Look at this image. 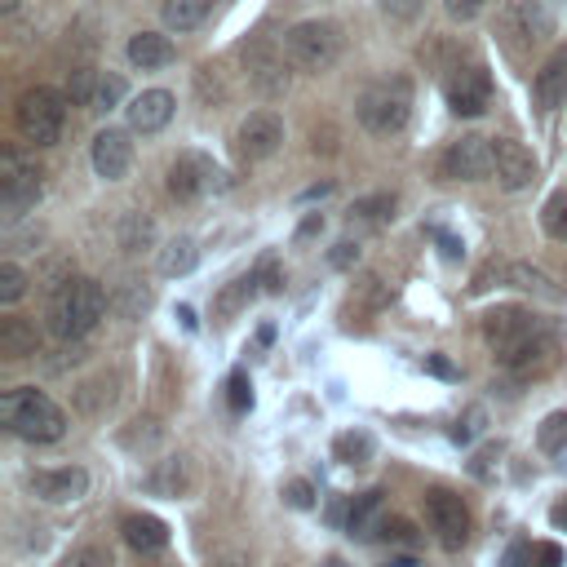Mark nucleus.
<instances>
[{
    "mask_svg": "<svg viewBox=\"0 0 567 567\" xmlns=\"http://www.w3.org/2000/svg\"><path fill=\"white\" fill-rule=\"evenodd\" d=\"M483 337L487 346L496 350V359H509L514 350L532 346L536 337H545V323L532 315V310H518V306H496L483 315Z\"/></svg>",
    "mask_w": 567,
    "mask_h": 567,
    "instance_id": "6",
    "label": "nucleus"
},
{
    "mask_svg": "<svg viewBox=\"0 0 567 567\" xmlns=\"http://www.w3.org/2000/svg\"><path fill=\"white\" fill-rule=\"evenodd\" d=\"M120 97H124V80H120V75H102V80H97V97H93V106H97V111H111Z\"/></svg>",
    "mask_w": 567,
    "mask_h": 567,
    "instance_id": "38",
    "label": "nucleus"
},
{
    "mask_svg": "<svg viewBox=\"0 0 567 567\" xmlns=\"http://www.w3.org/2000/svg\"><path fill=\"white\" fill-rule=\"evenodd\" d=\"M492 102V80L483 66H461L447 80V106L456 115H483V106Z\"/></svg>",
    "mask_w": 567,
    "mask_h": 567,
    "instance_id": "13",
    "label": "nucleus"
},
{
    "mask_svg": "<svg viewBox=\"0 0 567 567\" xmlns=\"http://www.w3.org/2000/svg\"><path fill=\"white\" fill-rule=\"evenodd\" d=\"M434 235H439V244H443V257H452V261H456V257L465 252V248H461V239H452V235H443V230H434Z\"/></svg>",
    "mask_w": 567,
    "mask_h": 567,
    "instance_id": "47",
    "label": "nucleus"
},
{
    "mask_svg": "<svg viewBox=\"0 0 567 567\" xmlns=\"http://www.w3.org/2000/svg\"><path fill=\"white\" fill-rule=\"evenodd\" d=\"M532 567H563V549L558 545H532Z\"/></svg>",
    "mask_w": 567,
    "mask_h": 567,
    "instance_id": "43",
    "label": "nucleus"
},
{
    "mask_svg": "<svg viewBox=\"0 0 567 567\" xmlns=\"http://www.w3.org/2000/svg\"><path fill=\"white\" fill-rule=\"evenodd\" d=\"M394 217V195H368L350 208V221H363V226H385Z\"/></svg>",
    "mask_w": 567,
    "mask_h": 567,
    "instance_id": "30",
    "label": "nucleus"
},
{
    "mask_svg": "<svg viewBox=\"0 0 567 567\" xmlns=\"http://www.w3.org/2000/svg\"><path fill=\"white\" fill-rule=\"evenodd\" d=\"M385 567H421V563H416V558H412V554H403V558H390V563H385Z\"/></svg>",
    "mask_w": 567,
    "mask_h": 567,
    "instance_id": "50",
    "label": "nucleus"
},
{
    "mask_svg": "<svg viewBox=\"0 0 567 567\" xmlns=\"http://www.w3.org/2000/svg\"><path fill=\"white\" fill-rule=\"evenodd\" d=\"M208 4L213 0H164V22L173 27V31H190V27H199L204 18H208Z\"/></svg>",
    "mask_w": 567,
    "mask_h": 567,
    "instance_id": "28",
    "label": "nucleus"
},
{
    "mask_svg": "<svg viewBox=\"0 0 567 567\" xmlns=\"http://www.w3.org/2000/svg\"><path fill=\"white\" fill-rule=\"evenodd\" d=\"M377 514H381V492L354 496V501L346 505V532H350V536H377V532H381Z\"/></svg>",
    "mask_w": 567,
    "mask_h": 567,
    "instance_id": "23",
    "label": "nucleus"
},
{
    "mask_svg": "<svg viewBox=\"0 0 567 567\" xmlns=\"http://www.w3.org/2000/svg\"><path fill=\"white\" fill-rule=\"evenodd\" d=\"M93 97H97V80H93V71H89V66H75V71L66 75V102H75V106H93Z\"/></svg>",
    "mask_w": 567,
    "mask_h": 567,
    "instance_id": "34",
    "label": "nucleus"
},
{
    "mask_svg": "<svg viewBox=\"0 0 567 567\" xmlns=\"http://www.w3.org/2000/svg\"><path fill=\"white\" fill-rule=\"evenodd\" d=\"M492 173H496V182L505 190H527L536 182V159H532V151L523 142L496 137L492 142Z\"/></svg>",
    "mask_w": 567,
    "mask_h": 567,
    "instance_id": "10",
    "label": "nucleus"
},
{
    "mask_svg": "<svg viewBox=\"0 0 567 567\" xmlns=\"http://www.w3.org/2000/svg\"><path fill=\"white\" fill-rule=\"evenodd\" d=\"M505 567H532V545H523V540L509 545L505 549Z\"/></svg>",
    "mask_w": 567,
    "mask_h": 567,
    "instance_id": "45",
    "label": "nucleus"
},
{
    "mask_svg": "<svg viewBox=\"0 0 567 567\" xmlns=\"http://www.w3.org/2000/svg\"><path fill=\"white\" fill-rule=\"evenodd\" d=\"M425 523H430V532L439 536V545H447V549H461L465 536H470V509H465V501H461L456 492H447V487L425 492Z\"/></svg>",
    "mask_w": 567,
    "mask_h": 567,
    "instance_id": "8",
    "label": "nucleus"
},
{
    "mask_svg": "<svg viewBox=\"0 0 567 567\" xmlns=\"http://www.w3.org/2000/svg\"><path fill=\"white\" fill-rule=\"evenodd\" d=\"M483 4H487V0H443V9H447L452 18H461V22H465V18H474Z\"/></svg>",
    "mask_w": 567,
    "mask_h": 567,
    "instance_id": "44",
    "label": "nucleus"
},
{
    "mask_svg": "<svg viewBox=\"0 0 567 567\" xmlns=\"http://www.w3.org/2000/svg\"><path fill=\"white\" fill-rule=\"evenodd\" d=\"M536 102L540 111H554L567 102V49H554L549 62L536 71Z\"/></svg>",
    "mask_w": 567,
    "mask_h": 567,
    "instance_id": "17",
    "label": "nucleus"
},
{
    "mask_svg": "<svg viewBox=\"0 0 567 567\" xmlns=\"http://www.w3.org/2000/svg\"><path fill=\"white\" fill-rule=\"evenodd\" d=\"M540 226H545L549 239H563V244H567V190H554V195L545 199V208H540Z\"/></svg>",
    "mask_w": 567,
    "mask_h": 567,
    "instance_id": "32",
    "label": "nucleus"
},
{
    "mask_svg": "<svg viewBox=\"0 0 567 567\" xmlns=\"http://www.w3.org/2000/svg\"><path fill=\"white\" fill-rule=\"evenodd\" d=\"M13 120H18V133H22L31 146H53V142L62 137L66 97L53 93V89H44V84H35V89H27V93L18 97Z\"/></svg>",
    "mask_w": 567,
    "mask_h": 567,
    "instance_id": "5",
    "label": "nucleus"
},
{
    "mask_svg": "<svg viewBox=\"0 0 567 567\" xmlns=\"http://www.w3.org/2000/svg\"><path fill=\"white\" fill-rule=\"evenodd\" d=\"M128 164H133V142H128V133L102 128V133L93 137V168H97V177L115 182V177L128 173Z\"/></svg>",
    "mask_w": 567,
    "mask_h": 567,
    "instance_id": "15",
    "label": "nucleus"
},
{
    "mask_svg": "<svg viewBox=\"0 0 567 567\" xmlns=\"http://www.w3.org/2000/svg\"><path fill=\"white\" fill-rule=\"evenodd\" d=\"M478 425H483V412H478V408H470V412H465V421H456V425H452V439H456V443H470V439L478 434Z\"/></svg>",
    "mask_w": 567,
    "mask_h": 567,
    "instance_id": "42",
    "label": "nucleus"
},
{
    "mask_svg": "<svg viewBox=\"0 0 567 567\" xmlns=\"http://www.w3.org/2000/svg\"><path fill=\"white\" fill-rule=\"evenodd\" d=\"M425 368H430L434 377H456V368H452L443 354H425Z\"/></svg>",
    "mask_w": 567,
    "mask_h": 567,
    "instance_id": "46",
    "label": "nucleus"
},
{
    "mask_svg": "<svg viewBox=\"0 0 567 567\" xmlns=\"http://www.w3.org/2000/svg\"><path fill=\"white\" fill-rule=\"evenodd\" d=\"M190 487V465H186V456H168L155 474H151V492H159V496H182Z\"/></svg>",
    "mask_w": 567,
    "mask_h": 567,
    "instance_id": "26",
    "label": "nucleus"
},
{
    "mask_svg": "<svg viewBox=\"0 0 567 567\" xmlns=\"http://www.w3.org/2000/svg\"><path fill=\"white\" fill-rule=\"evenodd\" d=\"M226 403H230V412H248V408H252L248 372H230V381H226Z\"/></svg>",
    "mask_w": 567,
    "mask_h": 567,
    "instance_id": "36",
    "label": "nucleus"
},
{
    "mask_svg": "<svg viewBox=\"0 0 567 567\" xmlns=\"http://www.w3.org/2000/svg\"><path fill=\"white\" fill-rule=\"evenodd\" d=\"M102 315H106V292H102L97 279H84V275L62 279V284L49 292V310H44L49 332L62 337V341L93 332V323H97Z\"/></svg>",
    "mask_w": 567,
    "mask_h": 567,
    "instance_id": "1",
    "label": "nucleus"
},
{
    "mask_svg": "<svg viewBox=\"0 0 567 567\" xmlns=\"http://www.w3.org/2000/svg\"><path fill=\"white\" fill-rule=\"evenodd\" d=\"M332 456H337L341 465H363V461L372 456V434H368V430H346V434H337V439H332Z\"/></svg>",
    "mask_w": 567,
    "mask_h": 567,
    "instance_id": "29",
    "label": "nucleus"
},
{
    "mask_svg": "<svg viewBox=\"0 0 567 567\" xmlns=\"http://www.w3.org/2000/svg\"><path fill=\"white\" fill-rule=\"evenodd\" d=\"M62 567H111V554L102 545H80L62 558Z\"/></svg>",
    "mask_w": 567,
    "mask_h": 567,
    "instance_id": "37",
    "label": "nucleus"
},
{
    "mask_svg": "<svg viewBox=\"0 0 567 567\" xmlns=\"http://www.w3.org/2000/svg\"><path fill=\"white\" fill-rule=\"evenodd\" d=\"M284 58H288L297 71L319 75V71H328V66L341 58V31H337L332 22H319V18L297 22V27H288V35H284Z\"/></svg>",
    "mask_w": 567,
    "mask_h": 567,
    "instance_id": "4",
    "label": "nucleus"
},
{
    "mask_svg": "<svg viewBox=\"0 0 567 567\" xmlns=\"http://www.w3.org/2000/svg\"><path fill=\"white\" fill-rule=\"evenodd\" d=\"M35 350H40L35 323L22 319V315H4V319H0V354H4V359H27V354H35Z\"/></svg>",
    "mask_w": 567,
    "mask_h": 567,
    "instance_id": "19",
    "label": "nucleus"
},
{
    "mask_svg": "<svg viewBox=\"0 0 567 567\" xmlns=\"http://www.w3.org/2000/svg\"><path fill=\"white\" fill-rule=\"evenodd\" d=\"M248 80L257 84V93L275 97V93H284L288 71H284V62H279V58H270L266 49H252V53H248Z\"/></svg>",
    "mask_w": 567,
    "mask_h": 567,
    "instance_id": "22",
    "label": "nucleus"
},
{
    "mask_svg": "<svg viewBox=\"0 0 567 567\" xmlns=\"http://www.w3.org/2000/svg\"><path fill=\"white\" fill-rule=\"evenodd\" d=\"M284 501H288L292 509H310V505H315V487H310L306 478H292V483L284 487Z\"/></svg>",
    "mask_w": 567,
    "mask_h": 567,
    "instance_id": "39",
    "label": "nucleus"
},
{
    "mask_svg": "<svg viewBox=\"0 0 567 567\" xmlns=\"http://www.w3.org/2000/svg\"><path fill=\"white\" fill-rule=\"evenodd\" d=\"M279 142H284V120L275 111H252L235 133V151L244 159H266L279 151Z\"/></svg>",
    "mask_w": 567,
    "mask_h": 567,
    "instance_id": "11",
    "label": "nucleus"
},
{
    "mask_svg": "<svg viewBox=\"0 0 567 567\" xmlns=\"http://www.w3.org/2000/svg\"><path fill=\"white\" fill-rule=\"evenodd\" d=\"M252 275H244V279H230V288H221V297H217V319H230V315H239L244 306H248V297H252Z\"/></svg>",
    "mask_w": 567,
    "mask_h": 567,
    "instance_id": "31",
    "label": "nucleus"
},
{
    "mask_svg": "<svg viewBox=\"0 0 567 567\" xmlns=\"http://www.w3.org/2000/svg\"><path fill=\"white\" fill-rule=\"evenodd\" d=\"M27 292V275L13 261H0V301H18Z\"/></svg>",
    "mask_w": 567,
    "mask_h": 567,
    "instance_id": "35",
    "label": "nucleus"
},
{
    "mask_svg": "<svg viewBox=\"0 0 567 567\" xmlns=\"http://www.w3.org/2000/svg\"><path fill=\"white\" fill-rule=\"evenodd\" d=\"M0 421H4L9 434L27 439V443H53V439L66 434V416H62V408H58L44 390H35V385H18V390H9V394L0 399Z\"/></svg>",
    "mask_w": 567,
    "mask_h": 567,
    "instance_id": "2",
    "label": "nucleus"
},
{
    "mask_svg": "<svg viewBox=\"0 0 567 567\" xmlns=\"http://www.w3.org/2000/svg\"><path fill=\"white\" fill-rule=\"evenodd\" d=\"M412 115V84L408 80H377L359 93V124L377 137H394Z\"/></svg>",
    "mask_w": 567,
    "mask_h": 567,
    "instance_id": "3",
    "label": "nucleus"
},
{
    "mask_svg": "<svg viewBox=\"0 0 567 567\" xmlns=\"http://www.w3.org/2000/svg\"><path fill=\"white\" fill-rule=\"evenodd\" d=\"M128 62L142 66V71L168 66V62H173V40H168V35H155V31H137V35L128 40Z\"/></svg>",
    "mask_w": 567,
    "mask_h": 567,
    "instance_id": "21",
    "label": "nucleus"
},
{
    "mask_svg": "<svg viewBox=\"0 0 567 567\" xmlns=\"http://www.w3.org/2000/svg\"><path fill=\"white\" fill-rule=\"evenodd\" d=\"M518 18H523L527 40H545V35H554L558 0H523V4H518Z\"/></svg>",
    "mask_w": 567,
    "mask_h": 567,
    "instance_id": "25",
    "label": "nucleus"
},
{
    "mask_svg": "<svg viewBox=\"0 0 567 567\" xmlns=\"http://www.w3.org/2000/svg\"><path fill=\"white\" fill-rule=\"evenodd\" d=\"M549 523H554L558 532H567V501H558V505L549 509Z\"/></svg>",
    "mask_w": 567,
    "mask_h": 567,
    "instance_id": "49",
    "label": "nucleus"
},
{
    "mask_svg": "<svg viewBox=\"0 0 567 567\" xmlns=\"http://www.w3.org/2000/svg\"><path fill=\"white\" fill-rule=\"evenodd\" d=\"M443 177H452V182H483V177H492V142L478 137V133L456 137L443 151Z\"/></svg>",
    "mask_w": 567,
    "mask_h": 567,
    "instance_id": "9",
    "label": "nucleus"
},
{
    "mask_svg": "<svg viewBox=\"0 0 567 567\" xmlns=\"http://www.w3.org/2000/svg\"><path fill=\"white\" fill-rule=\"evenodd\" d=\"M89 487V474L80 465H62V470H40L31 474V492L49 505H66V501H80Z\"/></svg>",
    "mask_w": 567,
    "mask_h": 567,
    "instance_id": "14",
    "label": "nucleus"
},
{
    "mask_svg": "<svg viewBox=\"0 0 567 567\" xmlns=\"http://www.w3.org/2000/svg\"><path fill=\"white\" fill-rule=\"evenodd\" d=\"M124 540L137 549V554H159L168 545V527L155 518V514H128L124 523Z\"/></svg>",
    "mask_w": 567,
    "mask_h": 567,
    "instance_id": "20",
    "label": "nucleus"
},
{
    "mask_svg": "<svg viewBox=\"0 0 567 567\" xmlns=\"http://www.w3.org/2000/svg\"><path fill=\"white\" fill-rule=\"evenodd\" d=\"M536 447L540 452H563L567 447V412H549L536 430Z\"/></svg>",
    "mask_w": 567,
    "mask_h": 567,
    "instance_id": "33",
    "label": "nucleus"
},
{
    "mask_svg": "<svg viewBox=\"0 0 567 567\" xmlns=\"http://www.w3.org/2000/svg\"><path fill=\"white\" fill-rule=\"evenodd\" d=\"M18 9V0H0V13H13Z\"/></svg>",
    "mask_w": 567,
    "mask_h": 567,
    "instance_id": "51",
    "label": "nucleus"
},
{
    "mask_svg": "<svg viewBox=\"0 0 567 567\" xmlns=\"http://www.w3.org/2000/svg\"><path fill=\"white\" fill-rule=\"evenodd\" d=\"M381 536H385V540H399V545H412V540H416L412 523H403V518H381Z\"/></svg>",
    "mask_w": 567,
    "mask_h": 567,
    "instance_id": "41",
    "label": "nucleus"
},
{
    "mask_svg": "<svg viewBox=\"0 0 567 567\" xmlns=\"http://www.w3.org/2000/svg\"><path fill=\"white\" fill-rule=\"evenodd\" d=\"M509 372H518V377H540V372H549L554 363H558V346H554V337L545 332V337H536L532 346H523V350H514L509 359H501Z\"/></svg>",
    "mask_w": 567,
    "mask_h": 567,
    "instance_id": "18",
    "label": "nucleus"
},
{
    "mask_svg": "<svg viewBox=\"0 0 567 567\" xmlns=\"http://www.w3.org/2000/svg\"><path fill=\"white\" fill-rule=\"evenodd\" d=\"M323 567H346V563L341 558H323Z\"/></svg>",
    "mask_w": 567,
    "mask_h": 567,
    "instance_id": "52",
    "label": "nucleus"
},
{
    "mask_svg": "<svg viewBox=\"0 0 567 567\" xmlns=\"http://www.w3.org/2000/svg\"><path fill=\"white\" fill-rule=\"evenodd\" d=\"M421 4H425V0H381V13L394 18V22H408V18L421 13Z\"/></svg>",
    "mask_w": 567,
    "mask_h": 567,
    "instance_id": "40",
    "label": "nucleus"
},
{
    "mask_svg": "<svg viewBox=\"0 0 567 567\" xmlns=\"http://www.w3.org/2000/svg\"><path fill=\"white\" fill-rule=\"evenodd\" d=\"M213 177H217V164H213L208 155L182 151V155L173 159V168H168V195H173V199H199V195L213 186Z\"/></svg>",
    "mask_w": 567,
    "mask_h": 567,
    "instance_id": "12",
    "label": "nucleus"
},
{
    "mask_svg": "<svg viewBox=\"0 0 567 567\" xmlns=\"http://www.w3.org/2000/svg\"><path fill=\"white\" fill-rule=\"evenodd\" d=\"M124 111H128V128L133 133H155V128H164L173 120V93L168 89H146Z\"/></svg>",
    "mask_w": 567,
    "mask_h": 567,
    "instance_id": "16",
    "label": "nucleus"
},
{
    "mask_svg": "<svg viewBox=\"0 0 567 567\" xmlns=\"http://www.w3.org/2000/svg\"><path fill=\"white\" fill-rule=\"evenodd\" d=\"M195 261H199V248H195V239H168L164 244V252H159V270L164 275H190L195 270Z\"/></svg>",
    "mask_w": 567,
    "mask_h": 567,
    "instance_id": "27",
    "label": "nucleus"
},
{
    "mask_svg": "<svg viewBox=\"0 0 567 567\" xmlns=\"http://www.w3.org/2000/svg\"><path fill=\"white\" fill-rule=\"evenodd\" d=\"M505 279L514 284V288H523V292H532V297H545V301H563V288L545 275V270H536V266H523V261H514V266H505Z\"/></svg>",
    "mask_w": 567,
    "mask_h": 567,
    "instance_id": "24",
    "label": "nucleus"
},
{
    "mask_svg": "<svg viewBox=\"0 0 567 567\" xmlns=\"http://www.w3.org/2000/svg\"><path fill=\"white\" fill-rule=\"evenodd\" d=\"M35 199H40V168L22 164L18 151H4V159H0V208H4V217L13 221L22 213H31Z\"/></svg>",
    "mask_w": 567,
    "mask_h": 567,
    "instance_id": "7",
    "label": "nucleus"
},
{
    "mask_svg": "<svg viewBox=\"0 0 567 567\" xmlns=\"http://www.w3.org/2000/svg\"><path fill=\"white\" fill-rule=\"evenodd\" d=\"M354 257H359V248H354V244H337V252H332V261H337V266H350Z\"/></svg>",
    "mask_w": 567,
    "mask_h": 567,
    "instance_id": "48",
    "label": "nucleus"
}]
</instances>
